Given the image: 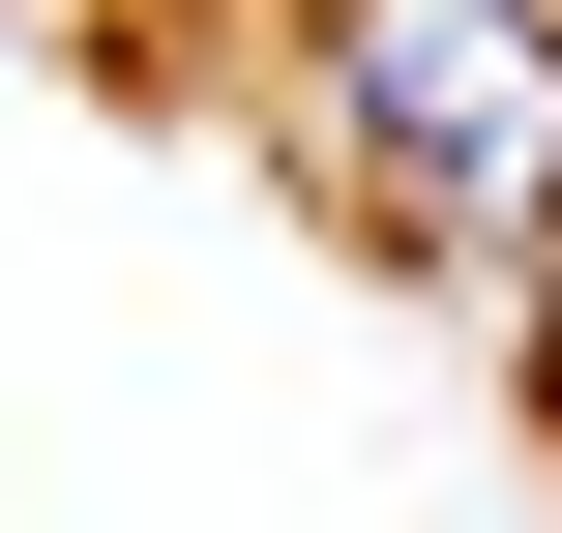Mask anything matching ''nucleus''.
Returning a JSON list of instances; mask_svg holds the SVG:
<instances>
[{"instance_id":"nucleus-1","label":"nucleus","mask_w":562,"mask_h":533,"mask_svg":"<svg viewBox=\"0 0 562 533\" xmlns=\"http://www.w3.org/2000/svg\"><path fill=\"white\" fill-rule=\"evenodd\" d=\"M296 148L415 267L562 237V0H296Z\"/></svg>"},{"instance_id":"nucleus-2","label":"nucleus","mask_w":562,"mask_h":533,"mask_svg":"<svg viewBox=\"0 0 562 533\" xmlns=\"http://www.w3.org/2000/svg\"><path fill=\"white\" fill-rule=\"evenodd\" d=\"M119 30H148V0H119Z\"/></svg>"}]
</instances>
